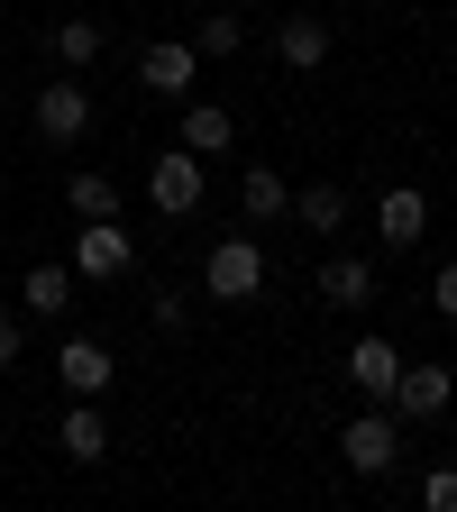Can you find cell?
Here are the masks:
<instances>
[{
	"instance_id": "obj_5",
	"label": "cell",
	"mask_w": 457,
	"mask_h": 512,
	"mask_svg": "<svg viewBox=\"0 0 457 512\" xmlns=\"http://www.w3.org/2000/svg\"><path fill=\"white\" fill-rule=\"evenodd\" d=\"M128 256H138V247H128V229H119V220H83V229H74V275H83V284L128 275Z\"/></svg>"
},
{
	"instance_id": "obj_16",
	"label": "cell",
	"mask_w": 457,
	"mask_h": 512,
	"mask_svg": "<svg viewBox=\"0 0 457 512\" xmlns=\"http://www.w3.org/2000/svg\"><path fill=\"white\" fill-rule=\"evenodd\" d=\"M293 220H302V229H320V238L348 229V192H339V183H302V192H293Z\"/></svg>"
},
{
	"instance_id": "obj_14",
	"label": "cell",
	"mask_w": 457,
	"mask_h": 512,
	"mask_svg": "<svg viewBox=\"0 0 457 512\" xmlns=\"http://www.w3.org/2000/svg\"><path fill=\"white\" fill-rule=\"evenodd\" d=\"M238 211H247V220H284V211H293V183H284L275 165H247V183H238Z\"/></svg>"
},
{
	"instance_id": "obj_19",
	"label": "cell",
	"mask_w": 457,
	"mask_h": 512,
	"mask_svg": "<svg viewBox=\"0 0 457 512\" xmlns=\"http://www.w3.org/2000/svg\"><path fill=\"white\" fill-rule=\"evenodd\" d=\"M55 55H64V74H83V64H101V19H83V10H74V19L55 28Z\"/></svg>"
},
{
	"instance_id": "obj_20",
	"label": "cell",
	"mask_w": 457,
	"mask_h": 512,
	"mask_svg": "<svg viewBox=\"0 0 457 512\" xmlns=\"http://www.w3.org/2000/svg\"><path fill=\"white\" fill-rule=\"evenodd\" d=\"M192 46H202V55H238V46H247V19H238V10H202Z\"/></svg>"
},
{
	"instance_id": "obj_23",
	"label": "cell",
	"mask_w": 457,
	"mask_h": 512,
	"mask_svg": "<svg viewBox=\"0 0 457 512\" xmlns=\"http://www.w3.org/2000/svg\"><path fill=\"white\" fill-rule=\"evenodd\" d=\"M19 348H28V330H19V320H10V311H0V375H10V366H19Z\"/></svg>"
},
{
	"instance_id": "obj_2",
	"label": "cell",
	"mask_w": 457,
	"mask_h": 512,
	"mask_svg": "<svg viewBox=\"0 0 457 512\" xmlns=\"http://www.w3.org/2000/svg\"><path fill=\"white\" fill-rule=\"evenodd\" d=\"M384 403H394V421H439L457 403V366H403Z\"/></svg>"
},
{
	"instance_id": "obj_15",
	"label": "cell",
	"mask_w": 457,
	"mask_h": 512,
	"mask_svg": "<svg viewBox=\"0 0 457 512\" xmlns=\"http://www.w3.org/2000/svg\"><path fill=\"white\" fill-rule=\"evenodd\" d=\"M320 302H339V311L375 302V275H366V256H330V266H320Z\"/></svg>"
},
{
	"instance_id": "obj_12",
	"label": "cell",
	"mask_w": 457,
	"mask_h": 512,
	"mask_svg": "<svg viewBox=\"0 0 457 512\" xmlns=\"http://www.w3.org/2000/svg\"><path fill=\"white\" fill-rule=\"evenodd\" d=\"M55 448H64V458H74V467H101V458H110V421L92 412V394H74V412H64Z\"/></svg>"
},
{
	"instance_id": "obj_18",
	"label": "cell",
	"mask_w": 457,
	"mask_h": 512,
	"mask_svg": "<svg viewBox=\"0 0 457 512\" xmlns=\"http://www.w3.org/2000/svg\"><path fill=\"white\" fill-rule=\"evenodd\" d=\"M64 202H74V220H119V183H110V174H92V165H83V174H74V183H64Z\"/></svg>"
},
{
	"instance_id": "obj_22",
	"label": "cell",
	"mask_w": 457,
	"mask_h": 512,
	"mask_svg": "<svg viewBox=\"0 0 457 512\" xmlns=\"http://www.w3.org/2000/svg\"><path fill=\"white\" fill-rule=\"evenodd\" d=\"M430 311H439V320H457V256H448L439 284H430Z\"/></svg>"
},
{
	"instance_id": "obj_9",
	"label": "cell",
	"mask_w": 457,
	"mask_h": 512,
	"mask_svg": "<svg viewBox=\"0 0 457 512\" xmlns=\"http://www.w3.org/2000/svg\"><path fill=\"white\" fill-rule=\"evenodd\" d=\"M55 375H64V394H92V403H101L119 366H110V348H101V339H64V348H55Z\"/></svg>"
},
{
	"instance_id": "obj_11",
	"label": "cell",
	"mask_w": 457,
	"mask_h": 512,
	"mask_svg": "<svg viewBox=\"0 0 457 512\" xmlns=\"http://www.w3.org/2000/svg\"><path fill=\"white\" fill-rule=\"evenodd\" d=\"M421 229H430V202H421L412 183H394V192L375 202V238H384V247H421Z\"/></svg>"
},
{
	"instance_id": "obj_1",
	"label": "cell",
	"mask_w": 457,
	"mask_h": 512,
	"mask_svg": "<svg viewBox=\"0 0 457 512\" xmlns=\"http://www.w3.org/2000/svg\"><path fill=\"white\" fill-rule=\"evenodd\" d=\"M339 458L357 467V476H384L403 458V421H394V403H375V412H357L348 430H339Z\"/></svg>"
},
{
	"instance_id": "obj_17",
	"label": "cell",
	"mask_w": 457,
	"mask_h": 512,
	"mask_svg": "<svg viewBox=\"0 0 457 512\" xmlns=\"http://www.w3.org/2000/svg\"><path fill=\"white\" fill-rule=\"evenodd\" d=\"M19 302H28L37 320H55L64 302H74V266H28V284H19Z\"/></svg>"
},
{
	"instance_id": "obj_7",
	"label": "cell",
	"mask_w": 457,
	"mask_h": 512,
	"mask_svg": "<svg viewBox=\"0 0 457 512\" xmlns=\"http://www.w3.org/2000/svg\"><path fill=\"white\" fill-rule=\"evenodd\" d=\"M202 284H211L220 302H247L256 284H266V256H256V238H220L211 266H202Z\"/></svg>"
},
{
	"instance_id": "obj_3",
	"label": "cell",
	"mask_w": 457,
	"mask_h": 512,
	"mask_svg": "<svg viewBox=\"0 0 457 512\" xmlns=\"http://www.w3.org/2000/svg\"><path fill=\"white\" fill-rule=\"evenodd\" d=\"M147 202H156L165 220H183V211H202V156H192V147L156 156V165H147Z\"/></svg>"
},
{
	"instance_id": "obj_10",
	"label": "cell",
	"mask_w": 457,
	"mask_h": 512,
	"mask_svg": "<svg viewBox=\"0 0 457 512\" xmlns=\"http://www.w3.org/2000/svg\"><path fill=\"white\" fill-rule=\"evenodd\" d=\"M394 375H403V348H394V339H375V330H366V339L348 348V384H357L366 403H384V394H394Z\"/></svg>"
},
{
	"instance_id": "obj_6",
	"label": "cell",
	"mask_w": 457,
	"mask_h": 512,
	"mask_svg": "<svg viewBox=\"0 0 457 512\" xmlns=\"http://www.w3.org/2000/svg\"><path fill=\"white\" fill-rule=\"evenodd\" d=\"M83 128H92V92H83L74 74H64V83H46V92H37V138H46V147H74V138H83Z\"/></svg>"
},
{
	"instance_id": "obj_8",
	"label": "cell",
	"mask_w": 457,
	"mask_h": 512,
	"mask_svg": "<svg viewBox=\"0 0 457 512\" xmlns=\"http://www.w3.org/2000/svg\"><path fill=\"white\" fill-rule=\"evenodd\" d=\"M275 55L293 64V74H320V64H330V19H320V10H284Z\"/></svg>"
},
{
	"instance_id": "obj_4",
	"label": "cell",
	"mask_w": 457,
	"mask_h": 512,
	"mask_svg": "<svg viewBox=\"0 0 457 512\" xmlns=\"http://www.w3.org/2000/svg\"><path fill=\"white\" fill-rule=\"evenodd\" d=\"M192 74H202V46H183V37H156V46L138 55V83H147L156 101H192Z\"/></svg>"
},
{
	"instance_id": "obj_13",
	"label": "cell",
	"mask_w": 457,
	"mask_h": 512,
	"mask_svg": "<svg viewBox=\"0 0 457 512\" xmlns=\"http://www.w3.org/2000/svg\"><path fill=\"white\" fill-rule=\"evenodd\" d=\"M229 138H238V119L220 101H183V147L192 156H229Z\"/></svg>"
},
{
	"instance_id": "obj_21",
	"label": "cell",
	"mask_w": 457,
	"mask_h": 512,
	"mask_svg": "<svg viewBox=\"0 0 457 512\" xmlns=\"http://www.w3.org/2000/svg\"><path fill=\"white\" fill-rule=\"evenodd\" d=\"M421 503H430V512H457V467H430V476H421Z\"/></svg>"
}]
</instances>
